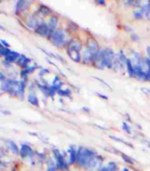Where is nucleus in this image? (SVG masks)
<instances>
[{
    "mask_svg": "<svg viewBox=\"0 0 150 171\" xmlns=\"http://www.w3.org/2000/svg\"><path fill=\"white\" fill-rule=\"evenodd\" d=\"M101 157L96 156V153L92 149L79 147L78 149V157H77V163L84 168H92L97 164L98 161Z\"/></svg>",
    "mask_w": 150,
    "mask_h": 171,
    "instance_id": "1",
    "label": "nucleus"
},
{
    "mask_svg": "<svg viewBox=\"0 0 150 171\" xmlns=\"http://www.w3.org/2000/svg\"><path fill=\"white\" fill-rule=\"evenodd\" d=\"M114 63V53L110 48H103L95 56L94 60V65L98 69H111Z\"/></svg>",
    "mask_w": 150,
    "mask_h": 171,
    "instance_id": "2",
    "label": "nucleus"
},
{
    "mask_svg": "<svg viewBox=\"0 0 150 171\" xmlns=\"http://www.w3.org/2000/svg\"><path fill=\"white\" fill-rule=\"evenodd\" d=\"M2 89L11 95L19 96L22 99L25 89V82L13 79H6L2 83Z\"/></svg>",
    "mask_w": 150,
    "mask_h": 171,
    "instance_id": "3",
    "label": "nucleus"
},
{
    "mask_svg": "<svg viewBox=\"0 0 150 171\" xmlns=\"http://www.w3.org/2000/svg\"><path fill=\"white\" fill-rule=\"evenodd\" d=\"M98 51L99 49H98V44L97 41L94 38L88 39L86 49L82 52V61L85 63L94 62V58Z\"/></svg>",
    "mask_w": 150,
    "mask_h": 171,
    "instance_id": "4",
    "label": "nucleus"
},
{
    "mask_svg": "<svg viewBox=\"0 0 150 171\" xmlns=\"http://www.w3.org/2000/svg\"><path fill=\"white\" fill-rule=\"evenodd\" d=\"M49 38L50 41L58 47L68 44L71 41V40H69L67 33L63 29H59L54 30L52 34L49 35Z\"/></svg>",
    "mask_w": 150,
    "mask_h": 171,
    "instance_id": "5",
    "label": "nucleus"
},
{
    "mask_svg": "<svg viewBox=\"0 0 150 171\" xmlns=\"http://www.w3.org/2000/svg\"><path fill=\"white\" fill-rule=\"evenodd\" d=\"M80 50H81V44L79 40H71L70 43L68 44V53L73 61L78 62L81 60L80 55Z\"/></svg>",
    "mask_w": 150,
    "mask_h": 171,
    "instance_id": "6",
    "label": "nucleus"
},
{
    "mask_svg": "<svg viewBox=\"0 0 150 171\" xmlns=\"http://www.w3.org/2000/svg\"><path fill=\"white\" fill-rule=\"evenodd\" d=\"M52 154L56 160L57 167L63 170H67V163L64 160V155L60 153L59 150L58 149H52Z\"/></svg>",
    "mask_w": 150,
    "mask_h": 171,
    "instance_id": "7",
    "label": "nucleus"
},
{
    "mask_svg": "<svg viewBox=\"0 0 150 171\" xmlns=\"http://www.w3.org/2000/svg\"><path fill=\"white\" fill-rule=\"evenodd\" d=\"M35 31L40 36H43V37H49L50 35V30H49V28L48 26V23H40L37 29H35Z\"/></svg>",
    "mask_w": 150,
    "mask_h": 171,
    "instance_id": "8",
    "label": "nucleus"
},
{
    "mask_svg": "<svg viewBox=\"0 0 150 171\" xmlns=\"http://www.w3.org/2000/svg\"><path fill=\"white\" fill-rule=\"evenodd\" d=\"M19 154L22 159H24L26 157L32 156L34 154V151L29 145L23 144V145H21V148L19 149Z\"/></svg>",
    "mask_w": 150,
    "mask_h": 171,
    "instance_id": "9",
    "label": "nucleus"
},
{
    "mask_svg": "<svg viewBox=\"0 0 150 171\" xmlns=\"http://www.w3.org/2000/svg\"><path fill=\"white\" fill-rule=\"evenodd\" d=\"M32 4V1H25V0H19L17 2L15 6V13L19 14L20 12H22L26 8H28L30 4Z\"/></svg>",
    "mask_w": 150,
    "mask_h": 171,
    "instance_id": "10",
    "label": "nucleus"
},
{
    "mask_svg": "<svg viewBox=\"0 0 150 171\" xmlns=\"http://www.w3.org/2000/svg\"><path fill=\"white\" fill-rule=\"evenodd\" d=\"M68 152L69 153V161L68 164H74V162H77V157H78V150H76L74 146H70Z\"/></svg>",
    "mask_w": 150,
    "mask_h": 171,
    "instance_id": "11",
    "label": "nucleus"
},
{
    "mask_svg": "<svg viewBox=\"0 0 150 171\" xmlns=\"http://www.w3.org/2000/svg\"><path fill=\"white\" fill-rule=\"evenodd\" d=\"M39 24H40V23L38 22V19L35 16H30V17H28L27 19V25L29 27V28L36 29Z\"/></svg>",
    "mask_w": 150,
    "mask_h": 171,
    "instance_id": "12",
    "label": "nucleus"
},
{
    "mask_svg": "<svg viewBox=\"0 0 150 171\" xmlns=\"http://www.w3.org/2000/svg\"><path fill=\"white\" fill-rule=\"evenodd\" d=\"M19 56H20V54L18 52L10 51L7 56H5V60L7 61L8 63H13L14 61H17Z\"/></svg>",
    "mask_w": 150,
    "mask_h": 171,
    "instance_id": "13",
    "label": "nucleus"
},
{
    "mask_svg": "<svg viewBox=\"0 0 150 171\" xmlns=\"http://www.w3.org/2000/svg\"><path fill=\"white\" fill-rule=\"evenodd\" d=\"M57 24H58V18L57 17L53 16V17H52L51 19H49V23H48V26H49V30H50V34L56 29Z\"/></svg>",
    "mask_w": 150,
    "mask_h": 171,
    "instance_id": "14",
    "label": "nucleus"
},
{
    "mask_svg": "<svg viewBox=\"0 0 150 171\" xmlns=\"http://www.w3.org/2000/svg\"><path fill=\"white\" fill-rule=\"evenodd\" d=\"M126 67H127L128 74L130 77H134V64L132 63L131 60L127 59L126 60Z\"/></svg>",
    "mask_w": 150,
    "mask_h": 171,
    "instance_id": "15",
    "label": "nucleus"
},
{
    "mask_svg": "<svg viewBox=\"0 0 150 171\" xmlns=\"http://www.w3.org/2000/svg\"><path fill=\"white\" fill-rule=\"evenodd\" d=\"M28 102L31 104H33V105L36 106V107H38V105H39V104H38V99L36 94L34 93H30L28 94Z\"/></svg>",
    "mask_w": 150,
    "mask_h": 171,
    "instance_id": "16",
    "label": "nucleus"
},
{
    "mask_svg": "<svg viewBox=\"0 0 150 171\" xmlns=\"http://www.w3.org/2000/svg\"><path fill=\"white\" fill-rule=\"evenodd\" d=\"M140 8L142 9V11L143 12V14L144 15H149L150 14V2H146V3H144V4L141 5V7Z\"/></svg>",
    "mask_w": 150,
    "mask_h": 171,
    "instance_id": "17",
    "label": "nucleus"
},
{
    "mask_svg": "<svg viewBox=\"0 0 150 171\" xmlns=\"http://www.w3.org/2000/svg\"><path fill=\"white\" fill-rule=\"evenodd\" d=\"M8 145L9 149H11V151L14 153V154H18V153L19 152V148H18V146H17V145L15 144L14 142L8 141Z\"/></svg>",
    "mask_w": 150,
    "mask_h": 171,
    "instance_id": "18",
    "label": "nucleus"
},
{
    "mask_svg": "<svg viewBox=\"0 0 150 171\" xmlns=\"http://www.w3.org/2000/svg\"><path fill=\"white\" fill-rule=\"evenodd\" d=\"M38 12L43 15H48L50 14L51 10H50V8L46 7V6H40L39 9H38Z\"/></svg>",
    "mask_w": 150,
    "mask_h": 171,
    "instance_id": "19",
    "label": "nucleus"
},
{
    "mask_svg": "<svg viewBox=\"0 0 150 171\" xmlns=\"http://www.w3.org/2000/svg\"><path fill=\"white\" fill-rule=\"evenodd\" d=\"M9 52H10V50L8 49V48L1 44V46H0V53H1V55L5 57V56H7L8 54L9 53Z\"/></svg>",
    "mask_w": 150,
    "mask_h": 171,
    "instance_id": "20",
    "label": "nucleus"
},
{
    "mask_svg": "<svg viewBox=\"0 0 150 171\" xmlns=\"http://www.w3.org/2000/svg\"><path fill=\"white\" fill-rule=\"evenodd\" d=\"M121 156H122V158L124 159V161H125L126 163H128V164H134V160H133V159H131L130 157H128V155H126V154H121Z\"/></svg>",
    "mask_w": 150,
    "mask_h": 171,
    "instance_id": "21",
    "label": "nucleus"
},
{
    "mask_svg": "<svg viewBox=\"0 0 150 171\" xmlns=\"http://www.w3.org/2000/svg\"><path fill=\"white\" fill-rule=\"evenodd\" d=\"M134 17L136 19H142V17L144 16V14H143V12L142 11V9L139 8V9H137L136 11H134Z\"/></svg>",
    "mask_w": 150,
    "mask_h": 171,
    "instance_id": "22",
    "label": "nucleus"
},
{
    "mask_svg": "<svg viewBox=\"0 0 150 171\" xmlns=\"http://www.w3.org/2000/svg\"><path fill=\"white\" fill-rule=\"evenodd\" d=\"M110 138H111V139H112L113 140H116V141L120 142V143H123V144H124V145H128V146H130L131 148H133V145H132L130 143H128V142H125L124 139H119V138L115 137V136H110Z\"/></svg>",
    "mask_w": 150,
    "mask_h": 171,
    "instance_id": "23",
    "label": "nucleus"
},
{
    "mask_svg": "<svg viewBox=\"0 0 150 171\" xmlns=\"http://www.w3.org/2000/svg\"><path fill=\"white\" fill-rule=\"evenodd\" d=\"M107 167H108L109 171H117V169H118L117 164L114 162H109Z\"/></svg>",
    "mask_w": 150,
    "mask_h": 171,
    "instance_id": "24",
    "label": "nucleus"
},
{
    "mask_svg": "<svg viewBox=\"0 0 150 171\" xmlns=\"http://www.w3.org/2000/svg\"><path fill=\"white\" fill-rule=\"evenodd\" d=\"M58 93H59L60 95H64V96H69V95H70V91L68 90V89H65V90L60 89Z\"/></svg>",
    "mask_w": 150,
    "mask_h": 171,
    "instance_id": "25",
    "label": "nucleus"
},
{
    "mask_svg": "<svg viewBox=\"0 0 150 171\" xmlns=\"http://www.w3.org/2000/svg\"><path fill=\"white\" fill-rule=\"evenodd\" d=\"M123 130L125 132H127L128 134H131V129H130V127L128 125V124L123 123Z\"/></svg>",
    "mask_w": 150,
    "mask_h": 171,
    "instance_id": "26",
    "label": "nucleus"
},
{
    "mask_svg": "<svg viewBox=\"0 0 150 171\" xmlns=\"http://www.w3.org/2000/svg\"><path fill=\"white\" fill-rule=\"evenodd\" d=\"M27 70V72L29 74V73H32V72H34L35 69H36V66H28V67L25 69Z\"/></svg>",
    "mask_w": 150,
    "mask_h": 171,
    "instance_id": "27",
    "label": "nucleus"
},
{
    "mask_svg": "<svg viewBox=\"0 0 150 171\" xmlns=\"http://www.w3.org/2000/svg\"><path fill=\"white\" fill-rule=\"evenodd\" d=\"M47 171H57L56 166H54V165H51V166H49V167L48 168Z\"/></svg>",
    "mask_w": 150,
    "mask_h": 171,
    "instance_id": "28",
    "label": "nucleus"
},
{
    "mask_svg": "<svg viewBox=\"0 0 150 171\" xmlns=\"http://www.w3.org/2000/svg\"><path fill=\"white\" fill-rule=\"evenodd\" d=\"M142 91L143 92V93H145V94H148V95H150V89H147V88H142Z\"/></svg>",
    "mask_w": 150,
    "mask_h": 171,
    "instance_id": "29",
    "label": "nucleus"
},
{
    "mask_svg": "<svg viewBox=\"0 0 150 171\" xmlns=\"http://www.w3.org/2000/svg\"><path fill=\"white\" fill-rule=\"evenodd\" d=\"M96 78V79H98V81H100V82L103 83V84H104V85H106V86H107V87H109V89H111V88H110V87H109V84H107V83L105 82V81H104V80H103V79H101V78H97V77H95V78Z\"/></svg>",
    "mask_w": 150,
    "mask_h": 171,
    "instance_id": "30",
    "label": "nucleus"
},
{
    "mask_svg": "<svg viewBox=\"0 0 150 171\" xmlns=\"http://www.w3.org/2000/svg\"><path fill=\"white\" fill-rule=\"evenodd\" d=\"M1 44H2V45H4V46H5V47H7V48L9 47V44L7 43L5 40H4V39H2V40H1Z\"/></svg>",
    "mask_w": 150,
    "mask_h": 171,
    "instance_id": "31",
    "label": "nucleus"
},
{
    "mask_svg": "<svg viewBox=\"0 0 150 171\" xmlns=\"http://www.w3.org/2000/svg\"><path fill=\"white\" fill-rule=\"evenodd\" d=\"M49 71L48 70V69H42V71H40V75H45V73H49Z\"/></svg>",
    "mask_w": 150,
    "mask_h": 171,
    "instance_id": "32",
    "label": "nucleus"
},
{
    "mask_svg": "<svg viewBox=\"0 0 150 171\" xmlns=\"http://www.w3.org/2000/svg\"><path fill=\"white\" fill-rule=\"evenodd\" d=\"M0 78H1V81H2V82H4V81L6 80V79H5V76H4L3 73H1V74H0Z\"/></svg>",
    "mask_w": 150,
    "mask_h": 171,
    "instance_id": "33",
    "label": "nucleus"
},
{
    "mask_svg": "<svg viewBox=\"0 0 150 171\" xmlns=\"http://www.w3.org/2000/svg\"><path fill=\"white\" fill-rule=\"evenodd\" d=\"M97 94L98 96L100 97V98H103V99H108V97L107 96H104V95H103V94H100V93H97Z\"/></svg>",
    "mask_w": 150,
    "mask_h": 171,
    "instance_id": "34",
    "label": "nucleus"
},
{
    "mask_svg": "<svg viewBox=\"0 0 150 171\" xmlns=\"http://www.w3.org/2000/svg\"><path fill=\"white\" fill-rule=\"evenodd\" d=\"M98 171H109V169H108V167L106 166V167L101 168V169H100Z\"/></svg>",
    "mask_w": 150,
    "mask_h": 171,
    "instance_id": "35",
    "label": "nucleus"
},
{
    "mask_svg": "<svg viewBox=\"0 0 150 171\" xmlns=\"http://www.w3.org/2000/svg\"><path fill=\"white\" fill-rule=\"evenodd\" d=\"M147 52H148V56H149V59H150V46L147 48Z\"/></svg>",
    "mask_w": 150,
    "mask_h": 171,
    "instance_id": "36",
    "label": "nucleus"
},
{
    "mask_svg": "<svg viewBox=\"0 0 150 171\" xmlns=\"http://www.w3.org/2000/svg\"><path fill=\"white\" fill-rule=\"evenodd\" d=\"M98 4H105L104 1H98Z\"/></svg>",
    "mask_w": 150,
    "mask_h": 171,
    "instance_id": "37",
    "label": "nucleus"
},
{
    "mask_svg": "<svg viewBox=\"0 0 150 171\" xmlns=\"http://www.w3.org/2000/svg\"><path fill=\"white\" fill-rule=\"evenodd\" d=\"M146 144L148 145V147H150V142H146Z\"/></svg>",
    "mask_w": 150,
    "mask_h": 171,
    "instance_id": "38",
    "label": "nucleus"
},
{
    "mask_svg": "<svg viewBox=\"0 0 150 171\" xmlns=\"http://www.w3.org/2000/svg\"><path fill=\"white\" fill-rule=\"evenodd\" d=\"M124 171H128V169H124Z\"/></svg>",
    "mask_w": 150,
    "mask_h": 171,
    "instance_id": "39",
    "label": "nucleus"
}]
</instances>
